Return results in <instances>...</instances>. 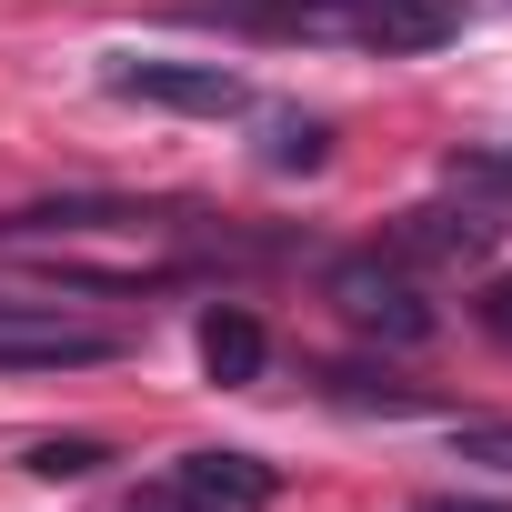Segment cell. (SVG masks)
Segmentation results:
<instances>
[{
	"label": "cell",
	"mask_w": 512,
	"mask_h": 512,
	"mask_svg": "<svg viewBox=\"0 0 512 512\" xmlns=\"http://www.w3.org/2000/svg\"><path fill=\"white\" fill-rule=\"evenodd\" d=\"M392 241H402L392 262H482V251L502 241V221L492 211H402Z\"/></svg>",
	"instance_id": "cell-6"
},
{
	"label": "cell",
	"mask_w": 512,
	"mask_h": 512,
	"mask_svg": "<svg viewBox=\"0 0 512 512\" xmlns=\"http://www.w3.org/2000/svg\"><path fill=\"white\" fill-rule=\"evenodd\" d=\"M262 161H272V171H322V161H332V121H312V111H262Z\"/></svg>",
	"instance_id": "cell-8"
},
{
	"label": "cell",
	"mask_w": 512,
	"mask_h": 512,
	"mask_svg": "<svg viewBox=\"0 0 512 512\" xmlns=\"http://www.w3.org/2000/svg\"><path fill=\"white\" fill-rule=\"evenodd\" d=\"M171 492H181L191 512H262V502L282 492V472H272L262 452H181V462H171Z\"/></svg>",
	"instance_id": "cell-4"
},
{
	"label": "cell",
	"mask_w": 512,
	"mask_h": 512,
	"mask_svg": "<svg viewBox=\"0 0 512 512\" xmlns=\"http://www.w3.org/2000/svg\"><path fill=\"white\" fill-rule=\"evenodd\" d=\"M472 312H482V332H492V342H512V272H502V282H482V302H472Z\"/></svg>",
	"instance_id": "cell-13"
},
{
	"label": "cell",
	"mask_w": 512,
	"mask_h": 512,
	"mask_svg": "<svg viewBox=\"0 0 512 512\" xmlns=\"http://www.w3.org/2000/svg\"><path fill=\"white\" fill-rule=\"evenodd\" d=\"M342 21L372 51H442L462 31V0H342Z\"/></svg>",
	"instance_id": "cell-5"
},
{
	"label": "cell",
	"mask_w": 512,
	"mask_h": 512,
	"mask_svg": "<svg viewBox=\"0 0 512 512\" xmlns=\"http://www.w3.org/2000/svg\"><path fill=\"white\" fill-rule=\"evenodd\" d=\"M502 171H512V161H502Z\"/></svg>",
	"instance_id": "cell-14"
},
{
	"label": "cell",
	"mask_w": 512,
	"mask_h": 512,
	"mask_svg": "<svg viewBox=\"0 0 512 512\" xmlns=\"http://www.w3.org/2000/svg\"><path fill=\"white\" fill-rule=\"evenodd\" d=\"M262 362H272V342H262V322H251L241 302H211V312H201V372H211L221 392L262 382Z\"/></svg>",
	"instance_id": "cell-7"
},
{
	"label": "cell",
	"mask_w": 512,
	"mask_h": 512,
	"mask_svg": "<svg viewBox=\"0 0 512 512\" xmlns=\"http://www.w3.org/2000/svg\"><path fill=\"white\" fill-rule=\"evenodd\" d=\"M332 302H342L352 332H372V342H392V352H422V342L442 332L432 292H422L402 262H382V251H352V262H332Z\"/></svg>",
	"instance_id": "cell-1"
},
{
	"label": "cell",
	"mask_w": 512,
	"mask_h": 512,
	"mask_svg": "<svg viewBox=\"0 0 512 512\" xmlns=\"http://www.w3.org/2000/svg\"><path fill=\"white\" fill-rule=\"evenodd\" d=\"M21 462H31V472H41V482H81V472H101V462H111V452H101V442H81V432H71V442H31V452H21Z\"/></svg>",
	"instance_id": "cell-11"
},
{
	"label": "cell",
	"mask_w": 512,
	"mask_h": 512,
	"mask_svg": "<svg viewBox=\"0 0 512 512\" xmlns=\"http://www.w3.org/2000/svg\"><path fill=\"white\" fill-rule=\"evenodd\" d=\"M322 392H332L342 412H422V402H432L422 382H392V372H362V362H332Z\"/></svg>",
	"instance_id": "cell-9"
},
{
	"label": "cell",
	"mask_w": 512,
	"mask_h": 512,
	"mask_svg": "<svg viewBox=\"0 0 512 512\" xmlns=\"http://www.w3.org/2000/svg\"><path fill=\"white\" fill-rule=\"evenodd\" d=\"M201 21H241V31H322V21H342V0H201Z\"/></svg>",
	"instance_id": "cell-10"
},
{
	"label": "cell",
	"mask_w": 512,
	"mask_h": 512,
	"mask_svg": "<svg viewBox=\"0 0 512 512\" xmlns=\"http://www.w3.org/2000/svg\"><path fill=\"white\" fill-rule=\"evenodd\" d=\"M101 81H111L121 101H151V111H201V121L251 111V81L221 71V61H111Z\"/></svg>",
	"instance_id": "cell-3"
},
{
	"label": "cell",
	"mask_w": 512,
	"mask_h": 512,
	"mask_svg": "<svg viewBox=\"0 0 512 512\" xmlns=\"http://www.w3.org/2000/svg\"><path fill=\"white\" fill-rule=\"evenodd\" d=\"M452 452H462V462H482V472H512V422H462V432H452Z\"/></svg>",
	"instance_id": "cell-12"
},
{
	"label": "cell",
	"mask_w": 512,
	"mask_h": 512,
	"mask_svg": "<svg viewBox=\"0 0 512 512\" xmlns=\"http://www.w3.org/2000/svg\"><path fill=\"white\" fill-rule=\"evenodd\" d=\"M101 362H121L111 332H81V322H61L41 302L0 292V372H101Z\"/></svg>",
	"instance_id": "cell-2"
}]
</instances>
